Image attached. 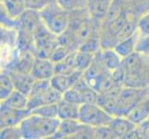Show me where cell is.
I'll use <instances>...</instances> for the list:
<instances>
[{
	"instance_id": "32",
	"label": "cell",
	"mask_w": 149,
	"mask_h": 139,
	"mask_svg": "<svg viewBox=\"0 0 149 139\" xmlns=\"http://www.w3.org/2000/svg\"><path fill=\"white\" fill-rule=\"evenodd\" d=\"M95 135L96 139H117V136L112 130V128L109 126V124L103 125L100 127L95 128Z\"/></svg>"
},
{
	"instance_id": "26",
	"label": "cell",
	"mask_w": 149,
	"mask_h": 139,
	"mask_svg": "<svg viewBox=\"0 0 149 139\" xmlns=\"http://www.w3.org/2000/svg\"><path fill=\"white\" fill-rule=\"evenodd\" d=\"M129 119L134 122L136 125L140 124L143 122H145L147 118L149 117V111L143 105V103H140L139 105H137L134 109H133L127 116Z\"/></svg>"
},
{
	"instance_id": "19",
	"label": "cell",
	"mask_w": 149,
	"mask_h": 139,
	"mask_svg": "<svg viewBox=\"0 0 149 139\" xmlns=\"http://www.w3.org/2000/svg\"><path fill=\"white\" fill-rule=\"evenodd\" d=\"M13 19H19L28 9L25 0H1V6Z\"/></svg>"
},
{
	"instance_id": "12",
	"label": "cell",
	"mask_w": 149,
	"mask_h": 139,
	"mask_svg": "<svg viewBox=\"0 0 149 139\" xmlns=\"http://www.w3.org/2000/svg\"><path fill=\"white\" fill-rule=\"evenodd\" d=\"M112 0H88L86 10L91 19L102 26L111 7Z\"/></svg>"
},
{
	"instance_id": "25",
	"label": "cell",
	"mask_w": 149,
	"mask_h": 139,
	"mask_svg": "<svg viewBox=\"0 0 149 139\" xmlns=\"http://www.w3.org/2000/svg\"><path fill=\"white\" fill-rule=\"evenodd\" d=\"M95 54L96 53H92V52H88V51L77 50V53H76L77 69L84 73V71L89 68L91 63L93 62Z\"/></svg>"
},
{
	"instance_id": "1",
	"label": "cell",
	"mask_w": 149,
	"mask_h": 139,
	"mask_svg": "<svg viewBox=\"0 0 149 139\" xmlns=\"http://www.w3.org/2000/svg\"><path fill=\"white\" fill-rule=\"evenodd\" d=\"M149 11V0H112L101 26V48H114L120 41L137 32L138 23Z\"/></svg>"
},
{
	"instance_id": "17",
	"label": "cell",
	"mask_w": 149,
	"mask_h": 139,
	"mask_svg": "<svg viewBox=\"0 0 149 139\" xmlns=\"http://www.w3.org/2000/svg\"><path fill=\"white\" fill-rule=\"evenodd\" d=\"M84 123L79 120H60V124L58 132L51 139H64L73 138L79 132Z\"/></svg>"
},
{
	"instance_id": "10",
	"label": "cell",
	"mask_w": 149,
	"mask_h": 139,
	"mask_svg": "<svg viewBox=\"0 0 149 139\" xmlns=\"http://www.w3.org/2000/svg\"><path fill=\"white\" fill-rule=\"evenodd\" d=\"M58 43V35L49 32L43 23L34 37V56L50 59Z\"/></svg>"
},
{
	"instance_id": "14",
	"label": "cell",
	"mask_w": 149,
	"mask_h": 139,
	"mask_svg": "<svg viewBox=\"0 0 149 139\" xmlns=\"http://www.w3.org/2000/svg\"><path fill=\"white\" fill-rule=\"evenodd\" d=\"M83 77H84V71H81L78 70L71 74L56 73L49 81L52 87H54L55 89H56L63 94L67 90L73 87Z\"/></svg>"
},
{
	"instance_id": "22",
	"label": "cell",
	"mask_w": 149,
	"mask_h": 139,
	"mask_svg": "<svg viewBox=\"0 0 149 139\" xmlns=\"http://www.w3.org/2000/svg\"><path fill=\"white\" fill-rule=\"evenodd\" d=\"M136 40H137V32L131 35V36L120 41L114 46V49L122 59H124L136 51Z\"/></svg>"
},
{
	"instance_id": "36",
	"label": "cell",
	"mask_w": 149,
	"mask_h": 139,
	"mask_svg": "<svg viewBox=\"0 0 149 139\" xmlns=\"http://www.w3.org/2000/svg\"><path fill=\"white\" fill-rule=\"evenodd\" d=\"M138 126H140L142 129H146V128H149V117L145 122H143L142 123H140V124H138Z\"/></svg>"
},
{
	"instance_id": "24",
	"label": "cell",
	"mask_w": 149,
	"mask_h": 139,
	"mask_svg": "<svg viewBox=\"0 0 149 139\" xmlns=\"http://www.w3.org/2000/svg\"><path fill=\"white\" fill-rule=\"evenodd\" d=\"M15 90L13 81L7 71H1L0 74V99L5 100Z\"/></svg>"
},
{
	"instance_id": "5",
	"label": "cell",
	"mask_w": 149,
	"mask_h": 139,
	"mask_svg": "<svg viewBox=\"0 0 149 139\" xmlns=\"http://www.w3.org/2000/svg\"><path fill=\"white\" fill-rule=\"evenodd\" d=\"M43 25L37 10L27 9L18 19V48L19 51H29L34 55V37Z\"/></svg>"
},
{
	"instance_id": "31",
	"label": "cell",
	"mask_w": 149,
	"mask_h": 139,
	"mask_svg": "<svg viewBox=\"0 0 149 139\" xmlns=\"http://www.w3.org/2000/svg\"><path fill=\"white\" fill-rule=\"evenodd\" d=\"M62 99L71 102V103H75V104H79V105L84 104L83 97L81 96V93L75 86L71 87V88H70L69 90H67L66 92L63 93Z\"/></svg>"
},
{
	"instance_id": "20",
	"label": "cell",
	"mask_w": 149,
	"mask_h": 139,
	"mask_svg": "<svg viewBox=\"0 0 149 139\" xmlns=\"http://www.w3.org/2000/svg\"><path fill=\"white\" fill-rule=\"evenodd\" d=\"M100 52L103 61L109 71H115L121 66L123 59L117 53L114 48H101Z\"/></svg>"
},
{
	"instance_id": "30",
	"label": "cell",
	"mask_w": 149,
	"mask_h": 139,
	"mask_svg": "<svg viewBox=\"0 0 149 139\" xmlns=\"http://www.w3.org/2000/svg\"><path fill=\"white\" fill-rule=\"evenodd\" d=\"M71 52H74V50L71 49L70 46L58 43V46H56V47L55 48L54 52L52 53V55H51L50 59H52L55 63L58 62V61H60V60H62L63 59H65L66 57L68 56V55H70Z\"/></svg>"
},
{
	"instance_id": "29",
	"label": "cell",
	"mask_w": 149,
	"mask_h": 139,
	"mask_svg": "<svg viewBox=\"0 0 149 139\" xmlns=\"http://www.w3.org/2000/svg\"><path fill=\"white\" fill-rule=\"evenodd\" d=\"M61 7L71 12L74 10L86 8L88 0H56Z\"/></svg>"
},
{
	"instance_id": "23",
	"label": "cell",
	"mask_w": 149,
	"mask_h": 139,
	"mask_svg": "<svg viewBox=\"0 0 149 139\" xmlns=\"http://www.w3.org/2000/svg\"><path fill=\"white\" fill-rule=\"evenodd\" d=\"M28 101L29 97L27 95L18 90H14L8 97L1 101V104L10 108H14V109L25 110L28 109Z\"/></svg>"
},
{
	"instance_id": "6",
	"label": "cell",
	"mask_w": 149,
	"mask_h": 139,
	"mask_svg": "<svg viewBox=\"0 0 149 139\" xmlns=\"http://www.w3.org/2000/svg\"><path fill=\"white\" fill-rule=\"evenodd\" d=\"M39 13L45 28L52 34L59 36L68 30L70 12L63 8L56 0L40 10Z\"/></svg>"
},
{
	"instance_id": "28",
	"label": "cell",
	"mask_w": 149,
	"mask_h": 139,
	"mask_svg": "<svg viewBox=\"0 0 149 139\" xmlns=\"http://www.w3.org/2000/svg\"><path fill=\"white\" fill-rule=\"evenodd\" d=\"M0 138L1 139H23L22 131L20 126H8L1 128L0 131Z\"/></svg>"
},
{
	"instance_id": "8",
	"label": "cell",
	"mask_w": 149,
	"mask_h": 139,
	"mask_svg": "<svg viewBox=\"0 0 149 139\" xmlns=\"http://www.w3.org/2000/svg\"><path fill=\"white\" fill-rule=\"evenodd\" d=\"M149 95V86L143 88H134V87L122 86L120 92L114 116H125L142 103Z\"/></svg>"
},
{
	"instance_id": "11",
	"label": "cell",
	"mask_w": 149,
	"mask_h": 139,
	"mask_svg": "<svg viewBox=\"0 0 149 139\" xmlns=\"http://www.w3.org/2000/svg\"><path fill=\"white\" fill-rule=\"evenodd\" d=\"M0 106V128L19 125L25 118L32 113L29 109L19 110L3 104Z\"/></svg>"
},
{
	"instance_id": "21",
	"label": "cell",
	"mask_w": 149,
	"mask_h": 139,
	"mask_svg": "<svg viewBox=\"0 0 149 139\" xmlns=\"http://www.w3.org/2000/svg\"><path fill=\"white\" fill-rule=\"evenodd\" d=\"M76 53L77 51L71 52L65 59L55 63L56 73L59 74H71L74 71H78L76 62Z\"/></svg>"
},
{
	"instance_id": "2",
	"label": "cell",
	"mask_w": 149,
	"mask_h": 139,
	"mask_svg": "<svg viewBox=\"0 0 149 139\" xmlns=\"http://www.w3.org/2000/svg\"><path fill=\"white\" fill-rule=\"evenodd\" d=\"M100 33L101 25L91 19L86 8L78 9L70 12L69 28L58 36V42L76 51L91 37L100 36Z\"/></svg>"
},
{
	"instance_id": "13",
	"label": "cell",
	"mask_w": 149,
	"mask_h": 139,
	"mask_svg": "<svg viewBox=\"0 0 149 139\" xmlns=\"http://www.w3.org/2000/svg\"><path fill=\"white\" fill-rule=\"evenodd\" d=\"M31 73L35 80H50L56 74L55 62L51 59L35 57Z\"/></svg>"
},
{
	"instance_id": "3",
	"label": "cell",
	"mask_w": 149,
	"mask_h": 139,
	"mask_svg": "<svg viewBox=\"0 0 149 139\" xmlns=\"http://www.w3.org/2000/svg\"><path fill=\"white\" fill-rule=\"evenodd\" d=\"M123 86L143 88L149 86V55L135 51L122 59Z\"/></svg>"
},
{
	"instance_id": "16",
	"label": "cell",
	"mask_w": 149,
	"mask_h": 139,
	"mask_svg": "<svg viewBox=\"0 0 149 139\" xmlns=\"http://www.w3.org/2000/svg\"><path fill=\"white\" fill-rule=\"evenodd\" d=\"M7 73L11 77L15 90H18L23 93V94L29 96L35 81H36L34 79V77L32 75V73H19V71H8Z\"/></svg>"
},
{
	"instance_id": "34",
	"label": "cell",
	"mask_w": 149,
	"mask_h": 139,
	"mask_svg": "<svg viewBox=\"0 0 149 139\" xmlns=\"http://www.w3.org/2000/svg\"><path fill=\"white\" fill-rule=\"evenodd\" d=\"M55 1V0H25L28 9H33L40 11L48 4Z\"/></svg>"
},
{
	"instance_id": "15",
	"label": "cell",
	"mask_w": 149,
	"mask_h": 139,
	"mask_svg": "<svg viewBox=\"0 0 149 139\" xmlns=\"http://www.w3.org/2000/svg\"><path fill=\"white\" fill-rule=\"evenodd\" d=\"M109 124L119 139H127L130 133L137 126L134 122L125 116H114Z\"/></svg>"
},
{
	"instance_id": "27",
	"label": "cell",
	"mask_w": 149,
	"mask_h": 139,
	"mask_svg": "<svg viewBox=\"0 0 149 139\" xmlns=\"http://www.w3.org/2000/svg\"><path fill=\"white\" fill-rule=\"evenodd\" d=\"M33 114H37L47 118H58V103L55 104H47L35 108L31 110Z\"/></svg>"
},
{
	"instance_id": "35",
	"label": "cell",
	"mask_w": 149,
	"mask_h": 139,
	"mask_svg": "<svg viewBox=\"0 0 149 139\" xmlns=\"http://www.w3.org/2000/svg\"><path fill=\"white\" fill-rule=\"evenodd\" d=\"M141 129L142 133H143V139H149V128H146V129H142L140 126H138Z\"/></svg>"
},
{
	"instance_id": "33",
	"label": "cell",
	"mask_w": 149,
	"mask_h": 139,
	"mask_svg": "<svg viewBox=\"0 0 149 139\" xmlns=\"http://www.w3.org/2000/svg\"><path fill=\"white\" fill-rule=\"evenodd\" d=\"M137 32L141 35L149 37V11H147L139 20Z\"/></svg>"
},
{
	"instance_id": "7",
	"label": "cell",
	"mask_w": 149,
	"mask_h": 139,
	"mask_svg": "<svg viewBox=\"0 0 149 139\" xmlns=\"http://www.w3.org/2000/svg\"><path fill=\"white\" fill-rule=\"evenodd\" d=\"M28 109L58 103L62 99V93L52 87L49 80H36L28 96Z\"/></svg>"
},
{
	"instance_id": "4",
	"label": "cell",
	"mask_w": 149,
	"mask_h": 139,
	"mask_svg": "<svg viewBox=\"0 0 149 139\" xmlns=\"http://www.w3.org/2000/svg\"><path fill=\"white\" fill-rule=\"evenodd\" d=\"M60 124L58 118H47L37 114H31L19 124L23 139L52 138L58 132Z\"/></svg>"
},
{
	"instance_id": "9",
	"label": "cell",
	"mask_w": 149,
	"mask_h": 139,
	"mask_svg": "<svg viewBox=\"0 0 149 139\" xmlns=\"http://www.w3.org/2000/svg\"><path fill=\"white\" fill-rule=\"evenodd\" d=\"M113 117L114 116L96 102L84 103L80 107L79 121L92 127L96 128L109 124Z\"/></svg>"
},
{
	"instance_id": "37",
	"label": "cell",
	"mask_w": 149,
	"mask_h": 139,
	"mask_svg": "<svg viewBox=\"0 0 149 139\" xmlns=\"http://www.w3.org/2000/svg\"><path fill=\"white\" fill-rule=\"evenodd\" d=\"M143 105L146 106V109H147V110L149 111V95H148V96H146V98L145 100L143 101Z\"/></svg>"
},
{
	"instance_id": "18",
	"label": "cell",
	"mask_w": 149,
	"mask_h": 139,
	"mask_svg": "<svg viewBox=\"0 0 149 139\" xmlns=\"http://www.w3.org/2000/svg\"><path fill=\"white\" fill-rule=\"evenodd\" d=\"M81 105L61 99L58 102V114L60 120H79Z\"/></svg>"
}]
</instances>
